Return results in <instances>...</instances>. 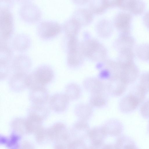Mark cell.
I'll list each match as a JSON object with an SVG mask.
<instances>
[{
    "mask_svg": "<svg viewBox=\"0 0 149 149\" xmlns=\"http://www.w3.org/2000/svg\"><path fill=\"white\" fill-rule=\"evenodd\" d=\"M80 49L84 56L93 61L102 62L107 55L104 46L94 39L88 38L80 43Z\"/></svg>",
    "mask_w": 149,
    "mask_h": 149,
    "instance_id": "1",
    "label": "cell"
},
{
    "mask_svg": "<svg viewBox=\"0 0 149 149\" xmlns=\"http://www.w3.org/2000/svg\"><path fill=\"white\" fill-rule=\"evenodd\" d=\"M54 73L49 66L42 65L37 67L31 74L28 75L27 87L30 89L40 86H44L53 79Z\"/></svg>",
    "mask_w": 149,
    "mask_h": 149,
    "instance_id": "2",
    "label": "cell"
},
{
    "mask_svg": "<svg viewBox=\"0 0 149 149\" xmlns=\"http://www.w3.org/2000/svg\"><path fill=\"white\" fill-rule=\"evenodd\" d=\"M146 94L140 86L136 87L120 99L119 104L120 111L127 113L134 111L144 101Z\"/></svg>",
    "mask_w": 149,
    "mask_h": 149,
    "instance_id": "3",
    "label": "cell"
},
{
    "mask_svg": "<svg viewBox=\"0 0 149 149\" xmlns=\"http://www.w3.org/2000/svg\"><path fill=\"white\" fill-rule=\"evenodd\" d=\"M52 141L55 148H68L71 136L66 126L61 122H57L48 128Z\"/></svg>",
    "mask_w": 149,
    "mask_h": 149,
    "instance_id": "4",
    "label": "cell"
},
{
    "mask_svg": "<svg viewBox=\"0 0 149 149\" xmlns=\"http://www.w3.org/2000/svg\"><path fill=\"white\" fill-rule=\"evenodd\" d=\"M118 62L119 66L118 77L127 84L134 82L138 77L139 71L133 61Z\"/></svg>",
    "mask_w": 149,
    "mask_h": 149,
    "instance_id": "5",
    "label": "cell"
},
{
    "mask_svg": "<svg viewBox=\"0 0 149 149\" xmlns=\"http://www.w3.org/2000/svg\"><path fill=\"white\" fill-rule=\"evenodd\" d=\"M61 28L57 23L53 22H44L39 26L38 33L41 38L47 40L53 38L61 31Z\"/></svg>",
    "mask_w": 149,
    "mask_h": 149,
    "instance_id": "6",
    "label": "cell"
},
{
    "mask_svg": "<svg viewBox=\"0 0 149 149\" xmlns=\"http://www.w3.org/2000/svg\"><path fill=\"white\" fill-rule=\"evenodd\" d=\"M132 20V16L126 11L120 12L116 14L113 19L114 26L122 33H129Z\"/></svg>",
    "mask_w": 149,
    "mask_h": 149,
    "instance_id": "7",
    "label": "cell"
},
{
    "mask_svg": "<svg viewBox=\"0 0 149 149\" xmlns=\"http://www.w3.org/2000/svg\"><path fill=\"white\" fill-rule=\"evenodd\" d=\"M107 81L105 84L106 90L109 95L119 96L125 91L127 84L119 77H112Z\"/></svg>",
    "mask_w": 149,
    "mask_h": 149,
    "instance_id": "8",
    "label": "cell"
},
{
    "mask_svg": "<svg viewBox=\"0 0 149 149\" xmlns=\"http://www.w3.org/2000/svg\"><path fill=\"white\" fill-rule=\"evenodd\" d=\"M10 14L6 10L1 12L0 19L1 41L8 39L13 30V21Z\"/></svg>",
    "mask_w": 149,
    "mask_h": 149,
    "instance_id": "9",
    "label": "cell"
},
{
    "mask_svg": "<svg viewBox=\"0 0 149 149\" xmlns=\"http://www.w3.org/2000/svg\"><path fill=\"white\" fill-rule=\"evenodd\" d=\"M107 135L103 126H96L91 129L88 137L91 148H103L104 141Z\"/></svg>",
    "mask_w": 149,
    "mask_h": 149,
    "instance_id": "10",
    "label": "cell"
},
{
    "mask_svg": "<svg viewBox=\"0 0 149 149\" xmlns=\"http://www.w3.org/2000/svg\"><path fill=\"white\" fill-rule=\"evenodd\" d=\"M70 101L65 93H56L49 98V107L55 112L61 113L67 109Z\"/></svg>",
    "mask_w": 149,
    "mask_h": 149,
    "instance_id": "11",
    "label": "cell"
},
{
    "mask_svg": "<svg viewBox=\"0 0 149 149\" xmlns=\"http://www.w3.org/2000/svg\"><path fill=\"white\" fill-rule=\"evenodd\" d=\"M90 129L87 121L79 119L72 125L70 132L73 139L84 140L88 137Z\"/></svg>",
    "mask_w": 149,
    "mask_h": 149,
    "instance_id": "12",
    "label": "cell"
},
{
    "mask_svg": "<svg viewBox=\"0 0 149 149\" xmlns=\"http://www.w3.org/2000/svg\"><path fill=\"white\" fill-rule=\"evenodd\" d=\"M29 98L33 104L44 105L49 99V93L44 86L31 89Z\"/></svg>",
    "mask_w": 149,
    "mask_h": 149,
    "instance_id": "13",
    "label": "cell"
},
{
    "mask_svg": "<svg viewBox=\"0 0 149 149\" xmlns=\"http://www.w3.org/2000/svg\"><path fill=\"white\" fill-rule=\"evenodd\" d=\"M94 15L89 9L79 8L74 12L71 18L76 21L81 27L85 26L92 22Z\"/></svg>",
    "mask_w": 149,
    "mask_h": 149,
    "instance_id": "14",
    "label": "cell"
},
{
    "mask_svg": "<svg viewBox=\"0 0 149 149\" xmlns=\"http://www.w3.org/2000/svg\"><path fill=\"white\" fill-rule=\"evenodd\" d=\"M27 75L25 73H15L9 81V86L11 89L14 92H19L27 88Z\"/></svg>",
    "mask_w": 149,
    "mask_h": 149,
    "instance_id": "15",
    "label": "cell"
},
{
    "mask_svg": "<svg viewBox=\"0 0 149 149\" xmlns=\"http://www.w3.org/2000/svg\"><path fill=\"white\" fill-rule=\"evenodd\" d=\"M102 126L107 135L111 136L118 137L122 134L124 130L122 123L115 119L107 120Z\"/></svg>",
    "mask_w": 149,
    "mask_h": 149,
    "instance_id": "16",
    "label": "cell"
},
{
    "mask_svg": "<svg viewBox=\"0 0 149 149\" xmlns=\"http://www.w3.org/2000/svg\"><path fill=\"white\" fill-rule=\"evenodd\" d=\"M84 88L91 94L104 92L105 85L100 79L93 77L86 79L83 82Z\"/></svg>",
    "mask_w": 149,
    "mask_h": 149,
    "instance_id": "17",
    "label": "cell"
},
{
    "mask_svg": "<svg viewBox=\"0 0 149 149\" xmlns=\"http://www.w3.org/2000/svg\"><path fill=\"white\" fill-rule=\"evenodd\" d=\"M113 24L107 19H102L96 23L95 29L97 34L100 37L106 38L110 37L113 30Z\"/></svg>",
    "mask_w": 149,
    "mask_h": 149,
    "instance_id": "18",
    "label": "cell"
},
{
    "mask_svg": "<svg viewBox=\"0 0 149 149\" xmlns=\"http://www.w3.org/2000/svg\"><path fill=\"white\" fill-rule=\"evenodd\" d=\"M74 111L79 119L87 121L92 116L93 107L89 104L79 103L75 106Z\"/></svg>",
    "mask_w": 149,
    "mask_h": 149,
    "instance_id": "19",
    "label": "cell"
},
{
    "mask_svg": "<svg viewBox=\"0 0 149 149\" xmlns=\"http://www.w3.org/2000/svg\"><path fill=\"white\" fill-rule=\"evenodd\" d=\"M67 54V62L69 66L76 68L82 64L84 56L81 50L80 47L68 52Z\"/></svg>",
    "mask_w": 149,
    "mask_h": 149,
    "instance_id": "20",
    "label": "cell"
},
{
    "mask_svg": "<svg viewBox=\"0 0 149 149\" xmlns=\"http://www.w3.org/2000/svg\"><path fill=\"white\" fill-rule=\"evenodd\" d=\"M22 136L13 132L9 137L0 136V144L5 145L10 149H17L20 147V141Z\"/></svg>",
    "mask_w": 149,
    "mask_h": 149,
    "instance_id": "21",
    "label": "cell"
},
{
    "mask_svg": "<svg viewBox=\"0 0 149 149\" xmlns=\"http://www.w3.org/2000/svg\"><path fill=\"white\" fill-rule=\"evenodd\" d=\"M31 65L30 60L27 57L20 56L16 57L14 60L13 67L15 73H26Z\"/></svg>",
    "mask_w": 149,
    "mask_h": 149,
    "instance_id": "22",
    "label": "cell"
},
{
    "mask_svg": "<svg viewBox=\"0 0 149 149\" xmlns=\"http://www.w3.org/2000/svg\"><path fill=\"white\" fill-rule=\"evenodd\" d=\"M49 112L48 109L44 105L33 104L29 109L28 116L43 121L48 116Z\"/></svg>",
    "mask_w": 149,
    "mask_h": 149,
    "instance_id": "23",
    "label": "cell"
},
{
    "mask_svg": "<svg viewBox=\"0 0 149 149\" xmlns=\"http://www.w3.org/2000/svg\"><path fill=\"white\" fill-rule=\"evenodd\" d=\"M81 27L76 21L71 18L65 22L63 28L67 37H77Z\"/></svg>",
    "mask_w": 149,
    "mask_h": 149,
    "instance_id": "24",
    "label": "cell"
},
{
    "mask_svg": "<svg viewBox=\"0 0 149 149\" xmlns=\"http://www.w3.org/2000/svg\"><path fill=\"white\" fill-rule=\"evenodd\" d=\"M10 126L13 131L23 136L29 134L26 120L21 118H16L11 122Z\"/></svg>",
    "mask_w": 149,
    "mask_h": 149,
    "instance_id": "25",
    "label": "cell"
},
{
    "mask_svg": "<svg viewBox=\"0 0 149 149\" xmlns=\"http://www.w3.org/2000/svg\"><path fill=\"white\" fill-rule=\"evenodd\" d=\"M114 148H137L134 141L129 136L121 134L117 137L114 144Z\"/></svg>",
    "mask_w": 149,
    "mask_h": 149,
    "instance_id": "26",
    "label": "cell"
},
{
    "mask_svg": "<svg viewBox=\"0 0 149 149\" xmlns=\"http://www.w3.org/2000/svg\"><path fill=\"white\" fill-rule=\"evenodd\" d=\"M91 94L89 104L93 107L101 108L107 104V97L105 91Z\"/></svg>",
    "mask_w": 149,
    "mask_h": 149,
    "instance_id": "27",
    "label": "cell"
},
{
    "mask_svg": "<svg viewBox=\"0 0 149 149\" xmlns=\"http://www.w3.org/2000/svg\"><path fill=\"white\" fill-rule=\"evenodd\" d=\"M81 93L80 87L76 83H70L66 86L65 88V94L70 100L74 101L78 99Z\"/></svg>",
    "mask_w": 149,
    "mask_h": 149,
    "instance_id": "28",
    "label": "cell"
},
{
    "mask_svg": "<svg viewBox=\"0 0 149 149\" xmlns=\"http://www.w3.org/2000/svg\"><path fill=\"white\" fill-rule=\"evenodd\" d=\"M108 8L104 0H90L89 2V9L94 15L103 14Z\"/></svg>",
    "mask_w": 149,
    "mask_h": 149,
    "instance_id": "29",
    "label": "cell"
},
{
    "mask_svg": "<svg viewBox=\"0 0 149 149\" xmlns=\"http://www.w3.org/2000/svg\"><path fill=\"white\" fill-rule=\"evenodd\" d=\"M34 134L35 140L39 144H45L52 141L48 128L42 127Z\"/></svg>",
    "mask_w": 149,
    "mask_h": 149,
    "instance_id": "30",
    "label": "cell"
},
{
    "mask_svg": "<svg viewBox=\"0 0 149 149\" xmlns=\"http://www.w3.org/2000/svg\"><path fill=\"white\" fill-rule=\"evenodd\" d=\"M146 7V4L143 0H133L128 12L132 15H140L144 12Z\"/></svg>",
    "mask_w": 149,
    "mask_h": 149,
    "instance_id": "31",
    "label": "cell"
},
{
    "mask_svg": "<svg viewBox=\"0 0 149 149\" xmlns=\"http://www.w3.org/2000/svg\"><path fill=\"white\" fill-rule=\"evenodd\" d=\"M26 120L29 134L34 133L42 127L43 121L38 119L28 116Z\"/></svg>",
    "mask_w": 149,
    "mask_h": 149,
    "instance_id": "32",
    "label": "cell"
},
{
    "mask_svg": "<svg viewBox=\"0 0 149 149\" xmlns=\"http://www.w3.org/2000/svg\"><path fill=\"white\" fill-rule=\"evenodd\" d=\"M140 112L144 118L148 120V131L149 133V99L146 100L141 105L140 107Z\"/></svg>",
    "mask_w": 149,
    "mask_h": 149,
    "instance_id": "33",
    "label": "cell"
},
{
    "mask_svg": "<svg viewBox=\"0 0 149 149\" xmlns=\"http://www.w3.org/2000/svg\"><path fill=\"white\" fill-rule=\"evenodd\" d=\"M87 146L83 140L73 139L71 140L68 147L69 149H86Z\"/></svg>",
    "mask_w": 149,
    "mask_h": 149,
    "instance_id": "34",
    "label": "cell"
},
{
    "mask_svg": "<svg viewBox=\"0 0 149 149\" xmlns=\"http://www.w3.org/2000/svg\"><path fill=\"white\" fill-rule=\"evenodd\" d=\"M139 86L146 93L149 92V72L141 76Z\"/></svg>",
    "mask_w": 149,
    "mask_h": 149,
    "instance_id": "35",
    "label": "cell"
},
{
    "mask_svg": "<svg viewBox=\"0 0 149 149\" xmlns=\"http://www.w3.org/2000/svg\"><path fill=\"white\" fill-rule=\"evenodd\" d=\"M133 0H119L118 7L123 11L128 12Z\"/></svg>",
    "mask_w": 149,
    "mask_h": 149,
    "instance_id": "36",
    "label": "cell"
},
{
    "mask_svg": "<svg viewBox=\"0 0 149 149\" xmlns=\"http://www.w3.org/2000/svg\"><path fill=\"white\" fill-rule=\"evenodd\" d=\"M108 8L118 7L119 0H104Z\"/></svg>",
    "mask_w": 149,
    "mask_h": 149,
    "instance_id": "37",
    "label": "cell"
},
{
    "mask_svg": "<svg viewBox=\"0 0 149 149\" xmlns=\"http://www.w3.org/2000/svg\"><path fill=\"white\" fill-rule=\"evenodd\" d=\"M143 20L144 25L149 30V11L146 12L144 14Z\"/></svg>",
    "mask_w": 149,
    "mask_h": 149,
    "instance_id": "38",
    "label": "cell"
},
{
    "mask_svg": "<svg viewBox=\"0 0 149 149\" xmlns=\"http://www.w3.org/2000/svg\"><path fill=\"white\" fill-rule=\"evenodd\" d=\"M90 0H72V2L77 5H83L89 3Z\"/></svg>",
    "mask_w": 149,
    "mask_h": 149,
    "instance_id": "39",
    "label": "cell"
},
{
    "mask_svg": "<svg viewBox=\"0 0 149 149\" xmlns=\"http://www.w3.org/2000/svg\"><path fill=\"white\" fill-rule=\"evenodd\" d=\"M148 59L149 60V56H148Z\"/></svg>",
    "mask_w": 149,
    "mask_h": 149,
    "instance_id": "40",
    "label": "cell"
}]
</instances>
